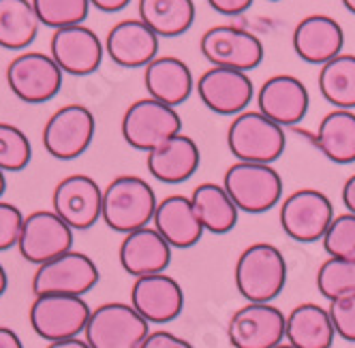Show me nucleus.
I'll use <instances>...</instances> for the list:
<instances>
[{"label":"nucleus","instance_id":"obj_29","mask_svg":"<svg viewBox=\"0 0 355 348\" xmlns=\"http://www.w3.org/2000/svg\"><path fill=\"white\" fill-rule=\"evenodd\" d=\"M41 21L33 0H0V47L19 52L26 49L39 33Z\"/></svg>","mask_w":355,"mask_h":348},{"label":"nucleus","instance_id":"obj_46","mask_svg":"<svg viewBox=\"0 0 355 348\" xmlns=\"http://www.w3.org/2000/svg\"><path fill=\"white\" fill-rule=\"evenodd\" d=\"M343 5H345V9H347L349 13L355 15V0H343Z\"/></svg>","mask_w":355,"mask_h":348},{"label":"nucleus","instance_id":"obj_25","mask_svg":"<svg viewBox=\"0 0 355 348\" xmlns=\"http://www.w3.org/2000/svg\"><path fill=\"white\" fill-rule=\"evenodd\" d=\"M152 222H155V229L167 239V244L171 248H180V250L193 248L206 233L191 196L184 194H169L159 201Z\"/></svg>","mask_w":355,"mask_h":348},{"label":"nucleus","instance_id":"obj_17","mask_svg":"<svg viewBox=\"0 0 355 348\" xmlns=\"http://www.w3.org/2000/svg\"><path fill=\"white\" fill-rule=\"evenodd\" d=\"M103 54L105 45L84 24L58 28L49 41V56L56 60L62 73H69L75 77L94 73L101 66Z\"/></svg>","mask_w":355,"mask_h":348},{"label":"nucleus","instance_id":"obj_19","mask_svg":"<svg viewBox=\"0 0 355 348\" xmlns=\"http://www.w3.org/2000/svg\"><path fill=\"white\" fill-rule=\"evenodd\" d=\"M257 105L263 116L281 127H295L309 113L311 94L295 75H272L257 92Z\"/></svg>","mask_w":355,"mask_h":348},{"label":"nucleus","instance_id":"obj_11","mask_svg":"<svg viewBox=\"0 0 355 348\" xmlns=\"http://www.w3.org/2000/svg\"><path fill=\"white\" fill-rule=\"evenodd\" d=\"M94 129V116L86 105H64L45 122L43 147L58 161H73L90 147Z\"/></svg>","mask_w":355,"mask_h":348},{"label":"nucleus","instance_id":"obj_24","mask_svg":"<svg viewBox=\"0 0 355 348\" xmlns=\"http://www.w3.org/2000/svg\"><path fill=\"white\" fill-rule=\"evenodd\" d=\"M144 84L148 96L157 101L178 107L189 101L195 90V80L189 64L175 56H157L144 66Z\"/></svg>","mask_w":355,"mask_h":348},{"label":"nucleus","instance_id":"obj_32","mask_svg":"<svg viewBox=\"0 0 355 348\" xmlns=\"http://www.w3.org/2000/svg\"><path fill=\"white\" fill-rule=\"evenodd\" d=\"M317 289L329 302L355 295V259L329 257L317 271Z\"/></svg>","mask_w":355,"mask_h":348},{"label":"nucleus","instance_id":"obj_2","mask_svg":"<svg viewBox=\"0 0 355 348\" xmlns=\"http://www.w3.org/2000/svg\"><path fill=\"white\" fill-rule=\"evenodd\" d=\"M157 194L152 186L137 176H118L103 190L101 218L116 233H131L148 227L157 212Z\"/></svg>","mask_w":355,"mask_h":348},{"label":"nucleus","instance_id":"obj_30","mask_svg":"<svg viewBox=\"0 0 355 348\" xmlns=\"http://www.w3.org/2000/svg\"><path fill=\"white\" fill-rule=\"evenodd\" d=\"M137 11L139 19L165 39L184 35L195 21L193 0H139Z\"/></svg>","mask_w":355,"mask_h":348},{"label":"nucleus","instance_id":"obj_42","mask_svg":"<svg viewBox=\"0 0 355 348\" xmlns=\"http://www.w3.org/2000/svg\"><path fill=\"white\" fill-rule=\"evenodd\" d=\"M0 348H24L17 333L9 327H0Z\"/></svg>","mask_w":355,"mask_h":348},{"label":"nucleus","instance_id":"obj_14","mask_svg":"<svg viewBox=\"0 0 355 348\" xmlns=\"http://www.w3.org/2000/svg\"><path fill=\"white\" fill-rule=\"evenodd\" d=\"M195 90L210 111L218 116L242 113L255 96V86L246 71L212 66L195 84Z\"/></svg>","mask_w":355,"mask_h":348},{"label":"nucleus","instance_id":"obj_9","mask_svg":"<svg viewBox=\"0 0 355 348\" xmlns=\"http://www.w3.org/2000/svg\"><path fill=\"white\" fill-rule=\"evenodd\" d=\"M7 84L24 103H47L62 88V68L52 56H45L41 52H24L9 62Z\"/></svg>","mask_w":355,"mask_h":348},{"label":"nucleus","instance_id":"obj_43","mask_svg":"<svg viewBox=\"0 0 355 348\" xmlns=\"http://www.w3.org/2000/svg\"><path fill=\"white\" fill-rule=\"evenodd\" d=\"M47 348H90V344L84 340H78V338H69V340L52 342Z\"/></svg>","mask_w":355,"mask_h":348},{"label":"nucleus","instance_id":"obj_7","mask_svg":"<svg viewBox=\"0 0 355 348\" xmlns=\"http://www.w3.org/2000/svg\"><path fill=\"white\" fill-rule=\"evenodd\" d=\"M84 333L90 348H139L150 329L131 304L114 302L90 312Z\"/></svg>","mask_w":355,"mask_h":348},{"label":"nucleus","instance_id":"obj_26","mask_svg":"<svg viewBox=\"0 0 355 348\" xmlns=\"http://www.w3.org/2000/svg\"><path fill=\"white\" fill-rule=\"evenodd\" d=\"M336 329L325 308L319 304H300L287 314L285 340L295 348H332Z\"/></svg>","mask_w":355,"mask_h":348},{"label":"nucleus","instance_id":"obj_47","mask_svg":"<svg viewBox=\"0 0 355 348\" xmlns=\"http://www.w3.org/2000/svg\"><path fill=\"white\" fill-rule=\"evenodd\" d=\"M274 348H295V346H291L289 342H281V344H276Z\"/></svg>","mask_w":355,"mask_h":348},{"label":"nucleus","instance_id":"obj_6","mask_svg":"<svg viewBox=\"0 0 355 348\" xmlns=\"http://www.w3.org/2000/svg\"><path fill=\"white\" fill-rule=\"evenodd\" d=\"M334 205L329 196L317 188H300L287 194L281 203V227L285 235L300 244L323 239L334 220Z\"/></svg>","mask_w":355,"mask_h":348},{"label":"nucleus","instance_id":"obj_37","mask_svg":"<svg viewBox=\"0 0 355 348\" xmlns=\"http://www.w3.org/2000/svg\"><path fill=\"white\" fill-rule=\"evenodd\" d=\"M21 227H24L21 212L11 203L0 201V253L9 250V248H13L19 241Z\"/></svg>","mask_w":355,"mask_h":348},{"label":"nucleus","instance_id":"obj_22","mask_svg":"<svg viewBox=\"0 0 355 348\" xmlns=\"http://www.w3.org/2000/svg\"><path fill=\"white\" fill-rule=\"evenodd\" d=\"M171 250L173 248L157 229L141 227L124 235L120 244V265L133 278L163 273L171 261Z\"/></svg>","mask_w":355,"mask_h":348},{"label":"nucleus","instance_id":"obj_8","mask_svg":"<svg viewBox=\"0 0 355 348\" xmlns=\"http://www.w3.org/2000/svg\"><path fill=\"white\" fill-rule=\"evenodd\" d=\"M199 49L212 66L252 71L263 62V43L246 28L220 24L201 35Z\"/></svg>","mask_w":355,"mask_h":348},{"label":"nucleus","instance_id":"obj_12","mask_svg":"<svg viewBox=\"0 0 355 348\" xmlns=\"http://www.w3.org/2000/svg\"><path fill=\"white\" fill-rule=\"evenodd\" d=\"M98 282V269L84 253H64L39 265L33 278L35 297L43 295H75L82 297Z\"/></svg>","mask_w":355,"mask_h":348},{"label":"nucleus","instance_id":"obj_20","mask_svg":"<svg viewBox=\"0 0 355 348\" xmlns=\"http://www.w3.org/2000/svg\"><path fill=\"white\" fill-rule=\"evenodd\" d=\"M159 39L139 17L122 19L110 28L105 52L122 68H141L159 56Z\"/></svg>","mask_w":355,"mask_h":348},{"label":"nucleus","instance_id":"obj_36","mask_svg":"<svg viewBox=\"0 0 355 348\" xmlns=\"http://www.w3.org/2000/svg\"><path fill=\"white\" fill-rule=\"evenodd\" d=\"M329 318L336 329V336L355 344V295L338 297V300L329 302Z\"/></svg>","mask_w":355,"mask_h":348},{"label":"nucleus","instance_id":"obj_18","mask_svg":"<svg viewBox=\"0 0 355 348\" xmlns=\"http://www.w3.org/2000/svg\"><path fill=\"white\" fill-rule=\"evenodd\" d=\"M131 306L148 322H171L184 310V291L167 273H150L135 278L131 289Z\"/></svg>","mask_w":355,"mask_h":348},{"label":"nucleus","instance_id":"obj_48","mask_svg":"<svg viewBox=\"0 0 355 348\" xmlns=\"http://www.w3.org/2000/svg\"><path fill=\"white\" fill-rule=\"evenodd\" d=\"M268 3H278V0H268Z\"/></svg>","mask_w":355,"mask_h":348},{"label":"nucleus","instance_id":"obj_35","mask_svg":"<svg viewBox=\"0 0 355 348\" xmlns=\"http://www.w3.org/2000/svg\"><path fill=\"white\" fill-rule=\"evenodd\" d=\"M323 248L329 257L355 259V214H338L323 235Z\"/></svg>","mask_w":355,"mask_h":348},{"label":"nucleus","instance_id":"obj_45","mask_svg":"<svg viewBox=\"0 0 355 348\" xmlns=\"http://www.w3.org/2000/svg\"><path fill=\"white\" fill-rule=\"evenodd\" d=\"M5 188H7V180H5V171L0 169V196L5 194Z\"/></svg>","mask_w":355,"mask_h":348},{"label":"nucleus","instance_id":"obj_3","mask_svg":"<svg viewBox=\"0 0 355 348\" xmlns=\"http://www.w3.org/2000/svg\"><path fill=\"white\" fill-rule=\"evenodd\" d=\"M287 135L285 127L276 124L268 116L257 111H242L234 116L227 129V147L244 163H266L272 165L285 152Z\"/></svg>","mask_w":355,"mask_h":348},{"label":"nucleus","instance_id":"obj_10","mask_svg":"<svg viewBox=\"0 0 355 348\" xmlns=\"http://www.w3.org/2000/svg\"><path fill=\"white\" fill-rule=\"evenodd\" d=\"M90 308L75 295H43L31 306V325L35 333L49 342L78 338L88 325Z\"/></svg>","mask_w":355,"mask_h":348},{"label":"nucleus","instance_id":"obj_28","mask_svg":"<svg viewBox=\"0 0 355 348\" xmlns=\"http://www.w3.org/2000/svg\"><path fill=\"white\" fill-rule=\"evenodd\" d=\"M191 201L201 225H204L208 233L225 235L234 231V227L238 225L240 210L223 184H214V182L199 184L191 194Z\"/></svg>","mask_w":355,"mask_h":348},{"label":"nucleus","instance_id":"obj_40","mask_svg":"<svg viewBox=\"0 0 355 348\" xmlns=\"http://www.w3.org/2000/svg\"><path fill=\"white\" fill-rule=\"evenodd\" d=\"M90 5L103 13H118L131 5V0H90Z\"/></svg>","mask_w":355,"mask_h":348},{"label":"nucleus","instance_id":"obj_1","mask_svg":"<svg viewBox=\"0 0 355 348\" xmlns=\"http://www.w3.org/2000/svg\"><path fill=\"white\" fill-rule=\"evenodd\" d=\"M234 280L248 304H272L287 284V261L268 241L250 244L236 261Z\"/></svg>","mask_w":355,"mask_h":348},{"label":"nucleus","instance_id":"obj_33","mask_svg":"<svg viewBox=\"0 0 355 348\" xmlns=\"http://www.w3.org/2000/svg\"><path fill=\"white\" fill-rule=\"evenodd\" d=\"M33 7L43 26L49 28H64L84 24L88 17L90 0H33Z\"/></svg>","mask_w":355,"mask_h":348},{"label":"nucleus","instance_id":"obj_38","mask_svg":"<svg viewBox=\"0 0 355 348\" xmlns=\"http://www.w3.org/2000/svg\"><path fill=\"white\" fill-rule=\"evenodd\" d=\"M139 348H193V344L171 331L159 329V331H150Z\"/></svg>","mask_w":355,"mask_h":348},{"label":"nucleus","instance_id":"obj_21","mask_svg":"<svg viewBox=\"0 0 355 348\" xmlns=\"http://www.w3.org/2000/svg\"><path fill=\"white\" fill-rule=\"evenodd\" d=\"M293 52L309 64L323 66L338 54H343L345 33L343 26L329 15H306L302 17L293 28Z\"/></svg>","mask_w":355,"mask_h":348},{"label":"nucleus","instance_id":"obj_23","mask_svg":"<svg viewBox=\"0 0 355 348\" xmlns=\"http://www.w3.org/2000/svg\"><path fill=\"white\" fill-rule=\"evenodd\" d=\"M201 163L199 145L184 133L167 139L146 156L150 176L163 184H182L195 176Z\"/></svg>","mask_w":355,"mask_h":348},{"label":"nucleus","instance_id":"obj_13","mask_svg":"<svg viewBox=\"0 0 355 348\" xmlns=\"http://www.w3.org/2000/svg\"><path fill=\"white\" fill-rule=\"evenodd\" d=\"M73 246V229L56 212H33L24 218L17 241L19 255L33 265H43Z\"/></svg>","mask_w":355,"mask_h":348},{"label":"nucleus","instance_id":"obj_15","mask_svg":"<svg viewBox=\"0 0 355 348\" xmlns=\"http://www.w3.org/2000/svg\"><path fill=\"white\" fill-rule=\"evenodd\" d=\"M287 316L272 304H246L236 310L227 325L234 348H274L285 340Z\"/></svg>","mask_w":355,"mask_h":348},{"label":"nucleus","instance_id":"obj_34","mask_svg":"<svg viewBox=\"0 0 355 348\" xmlns=\"http://www.w3.org/2000/svg\"><path fill=\"white\" fill-rule=\"evenodd\" d=\"M33 147L28 137L17 127L0 122V169L3 171H21L28 167Z\"/></svg>","mask_w":355,"mask_h":348},{"label":"nucleus","instance_id":"obj_44","mask_svg":"<svg viewBox=\"0 0 355 348\" xmlns=\"http://www.w3.org/2000/svg\"><path fill=\"white\" fill-rule=\"evenodd\" d=\"M7 291V273L3 269V265H0V295H3Z\"/></svg>","mask_w":355,"mask_h":348},{"label":"nucleus","instance_id":"obj_39","mask_svg":"<svg viewBox=\"0 0 355 348\" xmlns=\"http://www.w3.org/2000/svg\"><path fill=\"white\" fill-rule=\"evenodd\" d=\"M255 0H208V5L220 13V15H227V17H236V15H242L244 11H248L252 7Z\"/></svg>","mask_w":355,"mask_h":348},{"label":"nucleus","instance_id":"obj_41","mask_svg":"<svg viewBox=\"0 0 355 348\" xmlns=\"http://www.w3.org/2000/svg\"><path fill=\"white\" fill-rule=\"evenodd\" d=\"M343 203H345L347 212L355 214V173L351 178H347V182L343 186Z\"/></svg>","mask_w":355,"mask_h":348},{"label":"nucleus","instance_id":"obj_16","mask_svg":"<svg viewBox=\"0 0 355 348\" xmlns=\"http://www.w3.org/2000/svg\"><path fill=\"white\" fill-rule=\"evenodd\" d=\"M54 212L73 231H86L103 214V190L82 173H75L58 182L52 194Z\"/></svg>","mask_w":355,"mask_h":348},{"label":"nucleus","instance_id":"obj_5","mask_svg":"<svg viewBox=\"0 0 355 348\" xmlns=\"http://www.w3.org/2000/svg\"><path fill=\"white\" fill-rule=\"evenodd\" d=\"M120 129L126 143L148 154L167 139L182 133V120L175 107L146 96L126 107Z\"/></svg>","mask_w":355,"mask_h":348},{"label":"nucleus","instance_id":"obj_31","mask_svg":"<svg viewBox=\"0 0 355 348\" xmlns=\"http://www.w3.org/2000/svg\"><path fill=\"white\" fill-rule=\"evenodd\" d=\"M319 92L334 109H355L353 54H338L319 68Z\"/></svg>","mask_w":355,"mask_h":348},{"label":"nucleus","instance_id":"obj_4","mask_svg":"<svg viewBox=\"0 0 355 348\" xmlns=\"http://www.w3.org/2000/svg\"><path fill=\"white\" fill-rule=\"evenodd\" d=\"M223 186L240 212L263 214L281 203L283 180L272 165L238 161L225 171Z\"/></svg>","mask_w":355,"mask_h":348},{"label":"nucleus","instance_id":"obj_27","mask_svg":"<svg viewBox=\"0 0 355 348\" xmlns=\"http://www.w3.org/2000/svg\"><path fill=\"white\" fill-rule=\"evenodd\" d=\"M315 145L336 165L355 163V113L353 109H334L323 116L315 133Z\"/></svg>","mask_w":355,"mask_h":348}]
</instances>
